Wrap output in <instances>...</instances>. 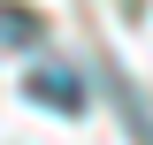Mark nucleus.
<instances>
[{
	"label": "nucleus",
	"mask_w": 153,
	"mask_h": 145,
	"mask_svg": "<svg viewBox=\"0 0 153 145\" xmlns=\"http://www.w3.org/2000/svg\"><path fill=\"white\" fill-rule=\"evenodd\" d=\"M31 99L54 107V115H76L84 107V84H76V69H54V61H46V69H31Z\"/></svg>",
	"instance_id": "f257e3e1"
},
{
	"label": "nucleus",
	"mask_w": 153,
	"mask_h": 145,
	"mask_svg": "<svg viewBox=\"0 0 153 145\" xmlns=\"http://www.w3.org/2000/svg\"><path fill=\"white\" fill-rule=\"evenodd\" d=\"M38 38V16L31 8H0V46H31Z\"/></svg>",
	"instance_id": "f03ea898"
}]
</instances>
